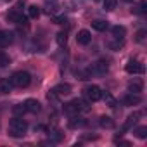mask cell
<instances>
[{
	"label": "cell",
	"instance_id": "cell-32",
	"mask_svg": "<svg viewBox=\"0 0 147 147\" xmlns=\"http://www.w3.org/2000/svg\"><path fill=\"white\" fill-rule=\"evenodd\" d=\"M123 2H128V4H130V2H133V0H123Z\"/></svg>",
	"mask_w": 147,
	"mask_h": 147
},
{
	"label": "cell",
	"instance_id": "cell-17",
	"mask_svg": "<svg viewBox=\"0 0 147 147\" xmlns=\"http://www.w3.org/2000/svg\"><path fill=\"white\" fill-rule=\"evenodd\" d=\"M92 28H94L95 31H106V30L109 28V24H107V21H104V19H95V21H92Z\"/></svg>",
	"mask_w": 147,
	"mask_h": 147
},
{
	"label": "cell",
	"instance_id": "cell-14",
	"mask_svg": "<svg viewBox=\"0 0 147 147\" xmlns=\"http://www.w3.org/2000/svg\"><path fill=\"white\" fill-rule=\"evenodd\" d=\"M138 118H140V113H133V114H130L128 118H126V121H125V125H123V128H121V131H125V130H128V128H131L137 121H138Z\"/></svg>",
	"mask_w": 147,
	"mask_h": 147
},
{
	"label": "cell",
	"instance_id": "cell-18",
	"mask_svg": "<svg viewBox=\"0 0 147 147\" xmlns=\"http://www.w3.org/2000/svg\"><path fill=\"white\" fill-rule=\"evenodd\" d=\"M99 125H100L102 128H107V130L114 128V121H113V118H109V116H102V118L99 119Z\"/></svg>",
	"mask_w": 147,
	"mask_h": 147
},
{
	"label": "cell",
	"instance_id": "cell-20",
	"mask_svg": "<svg viewBox=\"0 0 147 147\" xmlns=\"http://www.w3.org/2000/svg\"><path fill=\"white\" fill-rule=\"evenodd\" d=\"M100 99H104V102L109 106V107H116V99L109 94V92H102V97Z\"/></svg>",
	"mask_w": 147,
	"mask_h": 147
},
{
	"label": "cell",
	"instance_id": "cell-30",
	"mask_svg": "<svg viewBox=\"0 0 147 147\" xmlns=\"http://www.w3.org/2000/svg\"><path fill=\"white\" fill-rule=\"evenodd\" d=\"M0 47H7V42H5V33L0 31Z\"/></svg>",
	"mask_w": 147,
	"mask_h": 147
},
{
	"label": "cell",
	"instance_id": "cell-24",
	"mask_svg": "<svg viewBox=\"0 0 147 147\" xmlns=\"http://www.w3.org/2000/svg\"><path fill=\"white\" fill-rule=\"evenodd\" d=\"M116 4H118V0H104V9L106 11H114Z\"/></svg>",
	"mask_w": 147,
	"mask_h": 147
},
{
	"label": "cell",
	"instance_id": "cell-33",
	"mask_svg": "<svg viewBox=\"0 0 147 147\" xmlns=\"http://www.w3.org/2000/svg\"><path fill=\"white\" fill-rule=\"evenodd\" d=\"M5 2H9V0H5Z\"/></svg>",
	"mask_w": 147,
	"mask_h": 147
},
{
	"label": "cell",
	"instance_id": "cell-3",
	"mask_svg": "<svg viewBox=\"0 0 147 147\" xmlns=\"http://www.w3.org/2000/svg\"><path fill=\"white\" fill-rule=\"evenodd\" d=\"M9 80H11L12 87H16V88H26L30 85V82H31V76H30V73H26V71H18V73H14Z\"/></svg>",
	"mask_w": 147,
	"mask_h": 147
},
{
	"label": "cell",
	"instance_id": "cell-12",
	"mask_svg": "<svg viewBox=\"0 0 147 147\" xmlns=\"http://www.w3.org/2000/svg\"><path fill=\"white\" fill-rule=\"evenodd\" d=\"M142 88H144V82H142L140 78H133V80L128 83V90L133 92V94H140Z\"/></svg>",
	"mask_w": 147,
	"mask_h": 147
},
{
	"label": "cell",
	"instance_id": "cell-7",
	"mask_svg": "<svg viewBox=\"0 0 147 147\" xmlns=\"http://www.w3.org/2000/svg\"><path fill=\"white\" fill-rule=\"evenodd\" d=\"M24 107H26V113H31V114H36L42 111V104L36 100V99H28L24 100Z\"/></svg>",
	"mask_w": 147,
	"mask_h": 147
},
{
	"label": "cell",
	"instance_id": "cell-15",
	"mask_svg": "<svg viewBox=\"0 0 147 147\" xmlns=\"http://www.w3.org/2000/svg\"><path fill=\"white\" fill-rule=\"evenodd\" d=\"M111 33H113L114 40H125V36H126V30H125V26H113Z\"/></svg>",
	"mask_w": 147,
	"mask_h": 147
},
{
	"label": "cell",
	"instance_id": "cell-26",
	"mask_svg": "<svg viewBox=\"0 0 147 147\" xmlns=\"http://www.w3.org/2000/svg\"><path fill=\"white\" fill-rule=\"evenodd\" d=\"M55 40H57V43H59L61 47H64L66 42H67V35H66V33H57V38H55Z\"/></svg>",
	"mask_w": 147,
	"mask_h": 147
},
{
	"label": "cell",
	"instance_id": "cell-23",
	"mask_svg": "<svg viewBox=\"0 0 147 147\" xmlns=\"http://www.w3.org/2000/svg\"><path fill=\"white\" fill-rule=\"evenodd\" d=\"M9 64H11L9 55L4 54V52H0V67H5V66H9Z\"/></svg>",
	"mask_w": 147,
	"mask_h": 147
},
{
	"label": "cell",
	"instance_id": "cell-2",
	"mask_svg": "<svg viewBox=\"0 0 147 147\" xmlns=\"http://www.w3.org/2000/svg\"><path fill=\"white\" fill-rule=\"evenodd\" d=\"M26 131H28V123L24 119H21L18 116L14 119H11V123H9V135L11 137H24Z\"/></svg>",
	"mask_w": 147,
	"mask_h": 147
},
{
	"label": "cell",
	"instance_id": "cell-31",
	"mask_svg": "<svg viewBox=\"0 0 147 147\" xmlns=\"http://www.w3.org/2000/svg\"><path fill=\"white\" fill-rule=\"evenodd\" d=\"M64 21H66V18H64V16H57V18H55V23H57V24H62Z\"/></svg>",
	"mask_w": 147,
	"mask_h": 147
},
{
	"label": "cell",
	"instance_id": "cell-22",
	"mask_svg": "<svg viewBox=\"0 0 147 147\" xmlns=\"http://www.w3.org/2000/svg\"><path fill=\"white\" fill-rule=\"evenodd\" d=\"M12 113H14L16 116H21V114H24V113H26V107H24V104H16V106L12 107Z\"/></svg>",
	"mask_w": 147,
	"mask_h": 147
},
{
	"label": "cell",
	"instance_id": "cell-29",
	"mask_svg": "<svg viewBox=\"0 0 147 147\" xmlns=\"http://www.w3.org/2000/svg\"><path fill=\"white\" fill-rule=\"evenodd\" d=\"M145 35H147V30H140L137 33V42H144L145 40Z\"/></svg>",
	"mask_w": 147,
	"mask_h": 147
},
{
	"label": "cell",
	"instance_id": "cell-21",
	"mask_svg": "<svg viewBox=\"0 0 147 147\" xmlns=\"http://www.w3.org/2000/svg\"><path fill=\"white\" fill-rule=\"evenodd\" d=\"M28 16H30L31 19H36V18L40 16V9H38L36 5H30V7H28Z\"/></svg>",
	"mask_w": 147,
	"mask_h": 147
},
{
	"label": "cell",
	"instance_id": "cell-8",
	"mask_svg": "<svg viewBox=\"0 0 147 147\" xmlns=\"http://www.w3.org/2000/svg\"><path fill=\"white\" fill-rule=\"evenodd\" d=\"M52 92L57 95V97H64V95H69L71 94V85L69 83H59L52 88Z\"/></svg>",
	"mask_w": 147,
	"mask_h": 147
},
{
	"label": "cell",
	"instance_id": "cell-1",
	"mask_svg": "<svg viewBox=\"0 0 147 147\" xmlns=\"http://www.w3.org/2000/svg\"><path fill=\"white\" fill-rule=\"evenodd\" d=\"M90 111V106L88 102H85L83 99H75V100H71L67 104H64V113L66 114H80V113H87Z\"/></svg>",
	"mask_w": 147,
	"mask_h": 147
},
{
	"label": "cell",
	"instance_id": "cell-28",
	"mask_svg": "<svg viewBox=\"0 0 147 147\" xmlns=\"http://www.w3.org/2000/svg\"><path fill=\"white\" fill-rule=\"evenodd\" d=\"M145 11H147V4H145V2H142V4H140V5L133 11V12H137V14H144Z\"/></svg>",
	"mask_w": 147,
	"mask_h": 147
},
{
	"label": "cell",
	"instance_id": "cell-13",
	"mask_svg": "<svg viewBox=\"0 0 147 147\" xmlns=\"http://www.w3.org/2000/svg\"><path fill=\"white\" fill-rule=\"evenodd\" d=\"M85 125H87L85 118H82L78 114H71V119H69V126L71 128H80V126H85Z\"/></svg>",
	"mask_w": 147,
	"mask_h": 147
},
{
	"label": "cell",
	"instance_id": "cell-9",
	"mask_svg": "<svg viewBox=\"0 0 147 147\" xmlns=\"http://www.w3.org/2000/svg\"><path fill=\"white\" fill-rule=\"evenodd\" d=\"M76 42H78L80 45H88V43L92 42V33H90L88 30H80L78 35H76Z\"/></svg>",
	"mask_w": 147,
	"mask_h": 147
},
{
	"label": "cell",
	"instance_id": "cell-16",
	"mask_svg": "<svg viewBox=\"0 0 147 147\" xmlns=\"http://www.w3.org/2000/svg\"><path fill=\"white\" fill-rule=\"evenodd\" d=\"M12 83L9 78H0V94H9L12 90Z\"/></svg>",
	"mask_w": 147,
	"mask_h": 147
},
{
	"label": "cell",
	"instance_id": "cell-4",
	"mask_svg": "<svg viewBox=\"0 0 147 147\" xmlns=\"http://www.w3.org/2000/svg\"><path fill=\"white\" fill-rule=\"evenodd\" d=\"M83 95L87 97L88 102H97V100H100V97H102V90H100L97 85H88V87H85Z\"/></svg>",
	"mask_w": 147,
	"mask_h": 147
},
{
	"label": "cell",
	"instance_id": "cell-10",
	"mask_svg": "<svg viewBox=\"0 0 147 147\" xmlns=\"http://www.w3.org/2000/svg\"><path fill=\"white\" fill-rule=\"evenodd\" d=\"M140 100H142V99H140V94H133V92H130L128 95L123 97L121 102H123L125 106H137V104H140Z\"/></svg>",
	"mask_w": 147,
	"mask_h": 147
},
{
	"label": "cell",
	"instance_id": "cell-19",
	"mask_svg": "<svg viewBox=\"0 0 147 147\" xmlns=\"http://www.w3.org/2000/svg\"><path fill=\"white\" fill-rule=\"evenodd\" d=\"M49 140H50V144L61 142V140H62V133H61L59 130H50V131H49Z\"/></svg>",
	"mask_w": 147,
	"mask_h": 147
},
{
	"label": "cell",
	"instance_id": "cell-5",
	"mask_svg": "<svg viewBox=\"0 0 147 147\" xmlns=\"http://www.w3.org/2000/svg\"><path fill=\"white\" fill-rule=\"evenodd\" d=\"M107 71H109V66H107V62H104V61L94 62V64L88 67V73H90V76H104Z\"/></svg>",
	"mask_w": 147,
	"mask_h": 147
},
{
	"label": "cell",
	"instance_id": "cell-11",
	"mask_svg": "<svg viewBox=\"0 0 147 147\" xmlns=\"http://www.w3.org/2000/svg\"><path fill=\"white\" fill-rule=\"evenodd\" d=\"M7 19L12 21V23H16V24H26V18L23 14H19L18 11H11L7 14Z\"/></svg>",
	"mask_w": 147,
	"mask_h": 147
},
{
	"label": "cell",
	"instance_id": "cell-6",
	"mask_svg": "<svg viewBox=\"0 0 147 147\" xmlns=\"http://www.w3.org/2000/svg\"><path fill=\"white\" fill-rule=\"evenodd\" d=\"M125 69H126V73H130V75H142V73H144V66L140 62L133 61V59L128 61V64H126Z\"/></svg>",
	"mask_w": 147,
	"mask_h": 147
},
{
	"label": "cell",
	"instance_id": "cell-25",
	"mask_svg": "<svg viewBox=\"0 0 147 147\" xmlns=\"http://www.w3.org/2000/svg\"><path fill=\"white\" fill-rule=\"evenodd\" d=\"M135 135H137L138 138H145V137H147V126H138V128L135 130Z\"/></svg>",
	"mask_w": 147,
	"mask_h": 147
},
{
	"label": "cell",
	"instance_id": "cell-27",
	"mask_svg": "<svg viewBox=\"0 0 147 147\" xmlns=\"http://www.w3.org/2000/svg\"><path fill=\"white\" fill-rule=\"evenodd\" d=\"M121 43H123V40H116V42H109V43H107V47H109V49H113V50H116V49H119V47H121Z\"/></svg>",
	"mask_w": 147,
	"mask_h": 147
}]
</instances>
